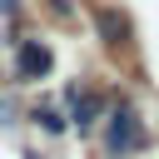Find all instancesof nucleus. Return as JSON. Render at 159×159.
<instances>
[{
	"mask_svg": "<svg viewBox=\"0 0 159 159\" xmlns=\"http://www.w3.org/2000/svg\"><path fill=\"white\" fill-rule=\"evenodd\" d=\"M94 109H99V99H94V94H75V124H80V129H89Z\"/></svg>",
	"mask_w": 159,
	"mask_h": 159,
	"instance_id": "obj_3",
	"label": "nucleus"
},
{
	"mask_svg": "<svg viewBox=\"0 0 159 159\" xmlns=\"http://www.w3.org/2000/svg\"><path fill=\"white\" fill-rule=\"evenodd\" d=\"M50 65H55V55H50L40 40H25V45H20V75H25V80H40Z\"/></svg>",
	"mask_w": 159,
	"mask_h": 159,
	"instance_id": "obj_2",
	"label": "nucleus"
},
{
	"mask_svg": "<svg viewBox=\"0 0 159 159\" xmlns=\"http://www.w3.org/2000/svg\"><path fill=\"white\" fill-rule=\"evenodd\" d=\"M99 25H104L109 45H119V40H124V20H114V10H99Z\"/></svg>",
	"mask_w": 159,
	"mask_h": 159,
	"instance_id": "obj_4",
	"label": "nucleus"
},
{
	"mask_svg": "<svg viewBox=\"0 0 159 159\" xmlns=\"http://www.w3.org/2000/svg\"><path fill=\"white\" fill-rule=\"evenodd\" d=\"M139 144H144V129H139L134 109H119L114 124H109V149H114V154H134Z\"/></svg>",
	"mask_w": 159,
	"mask_h": 159,
	"instance_id": "obj_1",
	"label": "nucleus"
}]
</instances>
